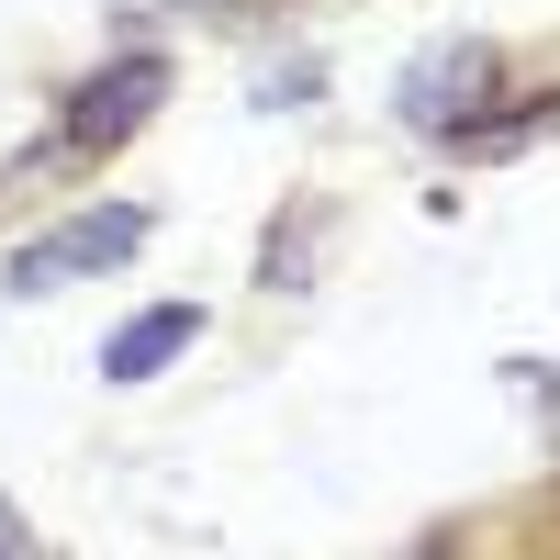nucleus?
I'll use <instances>...</instances> for the list:
<instances>
[{"label":"nucleus","mask_w":560,"mask_h":560,"mask_svg":"<svg viewBox=\"0 0 560 560\" xmlns=\"http://www.w3.org/2000/svg\"><path fill=\"white\" fill-rule=\"evenodd\" d=\"M493 90V45H438V57H415L404 79V124H471V102Z\"/></svg>","instance_id":"3"},{"label":"nucleus","mask_w":560,"mask_h":560,"mask_svg":"<svg viewBox=\"0 0 560 560\" xmlns=\"http://www.w3.org/2000/svg\"><path fill=\"white\" fill-rule=\"evenodd\" d=\"M202 337V303H158V314H135L102 337V382H158V370Z\"/></svg>","instance_id":"4"},{"label":"nucleus","mask_w":560,"mask_h":560,"mask_svg":"<svg viewBox=\"0 0 560 560\" xmlns=\"http://www.w3.org/2000/svg\"><path fill=\"white\" fill-rule=\"evenodd\" d=\"M168 102V57H147V45H135V57H113V68H90L79 90H68V124H57V147L68 158H113L135 124H147Z\"/></svg>","instance_id":"2"},{"label":"nucleus","mask_w":560,"mask_h":560,"mask_svg":"<svg viewBox=\"0 0 560 560\" xmlns=\"http://www.w3.org/2000/svg\"><path fill=\"white\" fill-rule=\"evenodd\" d=\"M147 202H90V213H68L57 236H34V247H12V292L34 303V292H68V280H90V269H124L135 247H147Z\"/></svg>","instance_id":"1"},{"label":"nucleus","mask_w":560,"mask_h":560,"mask_svg":"<svg viewBox=\"0 0 560 560\" xmlns=\"http://www.w3.org/2000/svg\"><path fill=\"white\" fill-rule=\"evenodd\" d=\"M0 560H34V527L12 516V504H0Z\"/></svg>","instance_id":"5"}]
</instances>
